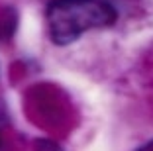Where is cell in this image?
<instances>
[{
    "instance_id": "obj_1",
    "label": "cell",
    "mask_w": 153,
    "mask_h": 151,
    "mask_svg": "<svg viewBox=\"0 0 153 151\" xmlns=\"http://www.w3.org/2000/svg\"><path fill=\"white\" fill-rule=\"evenodd\" d=\"M118 12L106 0H51L45 10L47 33L55 45H69L88 30L108 28Z\"/></svg>"
},
{
    "instance_id": "obj_2",
    "label": "cell",
    "mask_w": 153,
    "mask_h": 151,
    "mask_svg": "<svg viewBox=\"0 0 153 151\" xmlns=\"http://www.w3.org/2000/svg\"><path fill=\"white\" fill-rule=\"evenodd\" d=\"M18 26V14L14 8H4L0 12V39H10Z\"/></svg>"
},
{
    "instance_id": "obj_3",
    "label": "cell",
    "mask_w": 153,
    "mask_h": 151,
    "mask_svg": "<svg viewBox=\"0 0 153 151\" xmlns=\"http://www.w3.org/2000/svg\"><path fill=\"white\" fill-rule=\"evenodd\" d=\"M37 151H63L53 141H37Z\"/></svg>"
},
{
    "instance_id": "obj_4",
    "label": "cell",
    "mask_w": 153,
    "mask_h": 151,
    "mask_svg": "<svg viewBox=\"0 0 153 151\" xmlns=\"http://www.w3.org/2000/svg\"><path fill=\"white\" fill-rule=\"evenodd\" d=\"M135 151H153V139H151V141H147V143H143L140 149H135Z\"/></svg>"
}]
</instances>
